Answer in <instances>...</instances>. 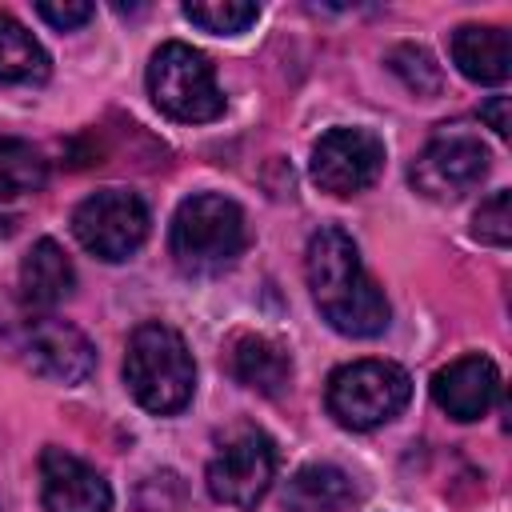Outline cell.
<instances>
[{
  "label": "cell",
  "mask_w": 512,
  "mask_h": 512,
  "mask_svg": "<svg viewBox=\"0 0 512 512\" xmlns=\"http://www.w3.org/2000/svg\"><path fill=\"white\" fill-rule=\"evenodd\" d=\"M228 364H232V376L264 396H276L288 380H292V356L280 340L272 336H260V332H244L232 340L228 348Z\"/></svg>",
  "instance_id": "2e32d148"
},
{
  "label": "cell",
  "mask_w": 512,
  "mask_h": 512,
  "mask_svg": "<svg viewBox=\"0 0 512 512\" xmlns=\"http://www.w3.org/2000/svg\"><path fill=\"white\" fill-rule=\"evenodd\" d=\"M488 148L464 124H444L412 160L408 180L428 200H460L488 176Z\"/></svg>",
  "instance_id": "52a82bcc"
},
{
  "label": "cell",
  "mask_w": 512,
  "mask_h": 512,
  "mask_svg": "<svg viewBox=\"0 0 512 512\" xmlns=\"http://www.w3.org/2000/svg\"><path fill=\"white\" fill-rule=\"evenodd\" d=\"M76 288V272H72V260L64 256V248L56 240H36L28 248V256L20 260V296H24V308L32 312H48L56 308L64 296H72Z\"/></svg>",
  "instance_id": "5bb4252c"
},
{
  "label": "cell",
  "mask_w": 512,
  "mask_h": 512,
  "mask_svg": "<svg viewBox=\"0 0 512 512\" xmlns=\"http://www.w3.org/2000/svg\"><path fill=\"white\" fill-rule=\"evenodd\" d=\"M36 16H40L44 24H52V28H60V32H72V28H80V24H88V20L96 16V8H92L88 0H64V4H52V0H40V4H36Z\"/></svg>",
  "instance_id": "7402d4cb"
},
{
  "label": "cell",
  "mask_w": 512,
  "mask_h": 512,
  "mask_svg": "<svg viewBox=\"0 0 512 512\" xmlns=\"http://www.w3.org/2000/svg\"><path fill=\"white\" fill-rule=\"evenodd\" d=\"M40 504L44 512H108L112 488L108 480L64 448L40 452Z\"/></svg>",
  "instance_id": "8fae6325"
},
{
  "label": "cell",
  "mask_w": 512,
  "mask_h": 512,
  "mask_svg": "<svg viewBox=\"0 0 512 512\" xmlns=\"http://www.w3.org/2000/svg\"><path fill=\"white\" fill-rule=\"evenodd\" d=\"M432 400L460 424L480 420L500 400V368L488 356L468 352L432 376Z\"/></svg>",
  "instance_id": "7c38bea8"
},
{
  "label": "cell",
  "mask_w": 512,
  "mask_h": 512,
  "mask_svg": "<svg viewBox=\"0 0 512 512\" xmlns=\"http://www.w3.org/2000/svg\"><path fill=\"white\" fill-rule=\"evenodd\" d=\"M48 68L40 40L12 12H0V84H40L48 80Z\"/></svg>",
  "instance_id": "e0dca14e"
},
{
  "label": "cell",
  "mask_w": 512,
  "mask_h": 512,
  "mask_svg": "<svg viewBox=\"0 0 512 512\" xmlns=\"http://www.w3.org/2000/svg\"><path fill=\"white\" fill-rule=\"evenodd\" d=\"M408 396H412V380L392 360H352L328 376V392H324L328 412L352 432L388 424L392 416H400Z\"/></svg>",
  "instance_id": "5b68a950"
},
{
  "label": "cell",
  "mask_w": 512,
  "mask_h": 512,
  "mask_svg": "<svg viewBox=\"0 0 512 512\" xmlns=\"http://www.w3.org/2000/svg\"><path fill=\"white\" fill-rule=\"evenodd\" d=\"M448 52L452 64L476 84H504L512 72V40L500 24H460Z\"/></svg>",
  "instance_id": "4fadbf2b"
},
{
  "label": "cell",
  "mask_w": 512,
  "mask_h": 512,
  "mask_svg": "<svg viewBox=\"0 0 512 512\" xmlns=\"http://www.w3.org/2000/svg\"><path fill=\"white\" fill-rule=\"evenodd\" d=\"M276 476V448L260 428H240L208 460V492L232 508H256Z\"/></svg>",
  "instance_id": "ba28073f"
},
{
  "label": "cell",
  "mask_w": 512,
  "mask_h": 512,
  "mask_svg": "<svg viewBox=\"0 0 512 512\" xmlns=\"http://www.w3.org/2000/svg\"><path fill=\"white\" fill-rule=\"evenodd\" d=\"M148 204L128 188H100L72 212V236L96 260L120 264L148 240Z\"/></svg>",
  "instance_id": "8992f818"
},
{
  "label": "cell",
  "mask_w": 512,
  "mask_h": 512,
  "mask_svg": "<svg viewBox=\"0 0 512 512\" xmlns=\"http://www.w3.org/2000/svg\"><path fill=\"white\" fill-rule=\"evenodd\" d=\"M304 276H308L320 316L340 336L364 340V336H380L388 328V316H392L388 300H384L380 284L364 272L360 248L352 244V236L344 228L312 232L308 252H304Z\"/></svg>",
  "instance_id": "6da1fadb"
},
{
  "label": "cell",
  "mask_w": 512,
  "mask_h": 512,
  "mask_svg": "<svg viewBox=\"0 0 512 512\" xmlns=\"http://www.w3.org/2000/svg\"><path fill=\"white\" fill-rule=\"evenodd\" d=\"M20 352L36 376L56 380V384H84L96 368V348L88 344V336L52 316H40L28 324Z\"/></svg>",
  "instance_id": "30bf717a"
},
{
  "label": "cell",
  "mask_w": 512,
  "mask_h": 512,
  "mask_svg": "<svg viewBox=\"0 0 512 512\" xmlns=\"http://www.w3.org/2000/svg\"><path fill=\"white\" fill-rule=\"evenodd\" d=\"M8 232H12V224H8V220H0V240H4Z\"/></svg>",
  "instance_id": "cb8c5ba5"
},
{
  "label": "cell",
  "mask_w": 512,
  "mask_h": 512,
  "mask_svg": "<svg viewBox=\"0 0 512 512\" xmlns=\"http://www.w3.org/2000/svg\"><path fill=\"white\" fill-rule=\"evenodd\" d=\"M124 384L140 408H148L156 416L180 412L196 392V364H192L184 336L160 320L140 324L128 336Z\"/></svg>",
  "instance_id": "7a4b0ae2"
},
{
  "label": "cell",
  "mask_w": 512,
  "mask_h": 512,
  "mask_svg": "<svg viewBox=\"0 0 512 512\" xmlns=\"http://www.w3.org/2000/svg\"><path fill=\"white\" fill-rule=\"evenodd\" d=\"M148 96L152 104L180 124H208L224 112V92L208 56L192 44L168 40L148 60Z\"/></svg>",
  "instance_id": "277c9868"
},
{
  "label": "cell",
  "mask_w": 512,
  "mask_h": 512,
  "mask_svg": "<svg viewBox=\"0 0 512 512\" xmlns=\"http://www.w3.org/2000/svg\"><path fill=\"white\" fill-rule=\"evenodd\" d=\"M480 116L488 120V128H492L496 136H508V96H492V100L480 108Z\"/></svg>",
  "instance_id": "603a6c76"
},
{
  "label": "cell",
  "mask_w": 512,
  "mask_h": 512,
  "mask_svg": "<svg viewBox=\"0 0 512 512\" xmlns=\"http://www.w3.org/2000/svg\"><path fill=\"white\" fill-rule=\"evenodd\" d=\"M184 16H188L192 24H200L204 32L236 36V32H244L248 24L260 20V4H248V0H188V4H184Z\"/></svg>",
  "instance_id": "d6986e66"
},
{
  "label": "cell",
  "mask_w": 512,
  "mask_h": 512,
  "mask_svg": "<svg viewBox=\"0 0 512 512\" xmlns=\"http://www.w3.org/2000/svg\"><path fill=\"white\" fill-rule=\"evenodd\" d=\"M356 500V480L336 464H304L284 484V512H344Z\"/></svg>",
  "instance_id": "9a60e30c"
},
{
  "label": "cell",
  "mask_w": 512,
  "mask_h": 512,
  "mask_svg": "<svg viewBox=\"0 0 512 512\" xmlns=\"http://www.w3.org/2000/svg\"><path fill=\"white\" fill-rule=\"evenodd\" d=\"M44 180H48L44 156L28 140L0 136V200L36 192V188H44Z\"/></svg>",
  "instance_id": "ac0fdd59"
},
{
  "label": "cell",
  "mask_w": 512,
  "mask_h": 512,
  "mask_svg": "<svg viewBox=\"0 0 512 512\" xmlns=\"http://www.w3.org/2000/svg\"><path fill=\"white\" fill-rule=\"evenodd\" d=\"M384 168V140L368 128H332L312 144V184L332 196H356L376 184Z\"/></svg>",
  "instance_id": "9c48e42d"
},
{
  "label": "cell",
  "mask_w": 512,
  "mask_h": 512,
  "mask_svg": "<svg viewBox=\"0 0 512 512\" xmlns=\"http://www.w3.org/2000/svg\"><path fill=\"white\" fill-rule=\"evenodd\" d=\"M472 236L484 240V244H496L504 248L512 240V192H492L476 216H472Z\"/></svg>",
  "instance_id": "44dd1931"
},
{
  "label": "cell",
  "mask_w": 512,
  "mask_h": 512,
  "mask_svg": "<svg viewBox=\"0 0 512 512\" xmlns=\"http://www.w3.org/2000/svg\"><path fill=\"white\" fill-rule=\"evenodd\" d=\"M248 244L244 212L236 200L220 192H196L180 200L172 228H168V248L180 272L188 276H212L224 272Z\"/></svg>",
  "instance_id": "3957f363"
},
{
  "label": "cell",
  "mask_w": 512,
  "mask_h": 512,
  "mask_svg": "<svg viewBox=\"0 0 512 512\" xmlns=\"http://www.w3.org/2000/svg\"><path fill=\"white\" fill-rule=\"evenodd\" d=\"M388 64H392V72H396L416 96H432V92H440V68L432 64V56H428L424 48H416V44H400V48L388 56Z\"/></svg>",
  "instance_id": "ffe728a7"
}]
</instances>
